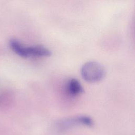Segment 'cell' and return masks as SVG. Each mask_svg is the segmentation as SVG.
Here are the masks:
<instances>
[{
  "label": "cell",
  "mask_w": 135,
  "mask_h": 135,
  "mask_svg": "<svg viewBox=\"0 0 135 135\" xmlns=\"http://www.w3.org/2000/svg\"><path fill=\"white\" fill-rule=\"evenodd\" d=\"M67 91L71 95L76 96L83 92V88L80 82L76 79L72 78L69 80L66 84Z\"/></svg>",
  "instance_id": "obj_3"
},
{
  "label": "cell",
  "mask_w": 135,
  "mask_h": 135,
  "mask_svg": "<svg viewBox=\"0 0 135 135\" xmlns=\"http://www.w3.org/2000/svg\"><path fill=\"white\" fill-rule=\"evenodd\" d=\"M82 77L90 83L98 82L102 80L105 75V70L102 64L96 61L85 62L81 68Z\"/></svg>",
  "instance_id": "obj_2"
},
{
  "label": "cell",
  "mask_w": 135,
  "mask_h": 135,
  "mask_svg": "<svg viewBox=\"0 0 135 135\" xmlns=\"http://www.w3.org/2000/svg\"><path fill=\"white\" fill-rule=\"evenodd\" d=\"M9 44L12 50L22 57H47L51 55V51L47 47L40 45L25 46L17 40L12 39Z\"/></svg>",
  "instance_id": "obj_1"
}]
</instances>
